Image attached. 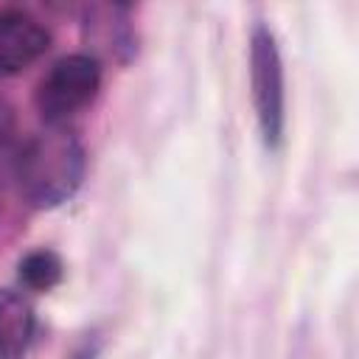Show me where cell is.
Listing matches in <instances>:
<instances>
[{
  "label": "cell",
  "instance_id": "1",
  "mask_svg": "<svg viewBox=\"0 0 359 359\" xmlns=\"http://www.w3.org/2000/svg\"><path fill=\"white\" fill-rule=\"evenodd\" d=\"M84 177V149L65 126H48L28 137L17 157V185L28 205L48 210L67 202Z\"/></svg>",
  "mask_w": 359,
  "mask_h": 359
},
{
  "label": "cell",
  "instance_id": "2",
  "mask_svg": "<svg viewBox=\"0 0 359 359\" xmlns=\"http://www.w3.org/2000/svg\"><path fill=\"white\" fill-rule=\"evenodd\" d=\"M250 84L261 137L266 146H278L286 123V84L278 39L264 22H258L250 34Z\"/></svg>",
  "mask_w": 359,
  "mask_h": 359
},
{
  "label": "cell",
  "instance_id": "3",
  "mask_svg": "<svg viewBox=\"0 0 359 359\" xmlns=\"http://www.w3.org/2000/svg\"><path fill=\"white\" fill-rule=\"evenodd\" d=\"M101 87V65L93 53H70L53 62L36 87V109L48 126H62L70 115L84 109Z\"/></svg>",
  "mask_w": 359,
  "mask_h": 359
},
{
  "label": "cell",
  "instance_id": "4",
  "mask_svg": "<svg viewBox=\"0 0 359 359\" xmlns=\"http://www.w3.org/2000/svg\"><path fill=\"white\" fill-rule=\"evenodd\" d=\"M50 45V34L25 11H0V79L34 65Z\"/></svg>",
  "mask_w": 359,
  "mask_h": 359
},
{
  "label": "cell",
  "instance_id": "5",
  "mask_svg": "<svg viewBox=\"0 0 359 359\" xmlns=\"http://www.w3.org/2000/svg\"><path fill=\"white\" fill-rule=\"evenodd\" d=\"M31 337H34L31 303L11 289H0V359H22Z\"/></svg>",
  "mask_w": 359,
  "mask_h": 359
},
{
  "label": "cell",
  "instance_id": "6",
  "mask_svg": "<svg viewBox=\"0 0 359 359\" xmlns=\"http://www.w3.org/2000/svg\"><path fill=\"white\" fill-rule=\"evenodd\" d=\"M17 275H20L22 286H28L31 292H48L62 280L65 266H62V258L53 250L42 247V250H31L28 255H22V261L17 266Z\"/></svg>",
  "mask_w": 359,
  "mask_h": 359
},
{
  "label": "cell",
  "instance_id": "7",
  "mask_svg": "<svg viewBox=\"0 0 359 359\" xmlns=\"http://www.w3.org/2000/svg\"><path fill=\"white\" fill-rule=\"evenodd\" d=\"M70 359H98V342H84Z\"/></svg>",
  "mask_w": 359,
  "mask_h": 359
}]
</instances>
